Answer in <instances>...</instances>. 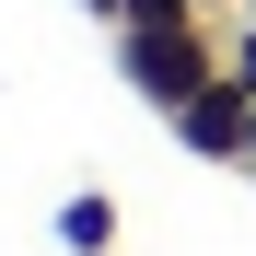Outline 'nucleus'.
Segmentation results:
<instances>
[{
	"mask_svg": "<svg viewBox=\"0 0 256 256\" xmlns=\"http://www.w3.org/2000/svg\"><path fill=\"white\" fill-rule=\"evenodd\" d=\"M116 70H128V94L175 116L186 94H210L222 82V24H163V35H116Z\"/></svg>",
	"mask_w": 256,
	"mask_h": 256,
	"instance_id": "obj_1",
	"label": "nucleus"
},
{
	"mask_svg": "<svg viewBox=\"0 0 256 256\" xmlns=\"http://www.w3.org/2000/svg\"><path fill=\"white\" fill-rule=\"evenodd\" d=\"M244 116H256V94L222 70L210 94H186V105H175V152H198V163H244Z\"/></svg>",
	"mask_w": 256,
	"mask_h": 256,
	"instance_id": "obj_2",
	"label": "nucleus"
},
{
	"mask_svg": "<svg viewBox=\"0 0 256 256\" xmlns=\"http://www.w3.org/2000/svg\"><path fill=\"white\" fill-rule=\"evenodd\" d=\"M58 244H70V256H105V244H116V198H94V186H82V198L58 210Z\"/></svg>",
	"mask_w": 256,
	"mask_h": 256,
	"instance_id": "obj_3",
	"label": "nucleus"
},
{
	"mask_svg": "<svg viewBox=\"0 0 256 256\" xmlns=\"http://www.w3.org/2000/svg\"><path fill=\"white\" fill-rule=\"evenodd\" d=\"M222 70H233L244 94H256V24H233V35H222Z\"/></svg>",
	"mask_w": 256,
	"mask_h": 256,
	"instance_id": "obj_4",
	"label": "nucleus"
},
{
	"mask_svg": "<svg viewBox=\"0 0 256 256\" xmlns=\"http://www.w3.org/2000/svg\"><path fill=\"white\" fill-rule=\"evenodd\" d=\"M186 12H198V24H233V12H244V0H186Z\"/></svg>",
	"mask_w": 256,
	"mask_h": 256,
	"instance_id": "obj_5",
	"label": "nucleus"
},
{
	"mask_svg": "<svg viewBox=\"0 0 256 256\" xmlns=\"http://www.w3.org/2000/svg\"><path fill=\"white\" fill-rule=\"evenodd\" d=\"M82 12H105V24H116V12H128V0H82Z\"/></svg>",
	"mask_w": 256,
	"mask_h": 256,
	"instance_id": "obj_6",
	"label": "nucleus"
},
{
	"mask_svg": "<svg viewBox=\"0 0 256 256\" xmlns=\"http://www.w3.org/2000/svg\"><path fill=\"white\" fill-rule=\"evenodd\" d=\"M244 175H256V116H244Z\"/></svg>",
	"mask_w": 256,
	"mask_h": 256,
	"instance_id": "obj_7",
	"label": "nucleus"
},
{
	"mask_svg": "<svg viewBox=\"0 0 256 256\" xmlns=\"http://www.w3.org/2000/svg\"><path fill=\"white\" fill-rule=\"evenodd\" d=\"M233 24H256V0H244V12H233Z\"/></svg>",
	"mask_w": 256,
	"mask_h": 256,
	"instance_id": "obj_8",
	"label": "nucleus"
}]
</instances>
